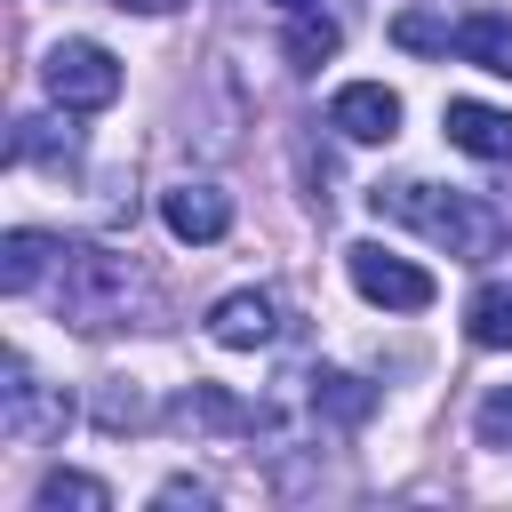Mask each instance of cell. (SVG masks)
Instances as JSON below:
<instances>
[{
	"label": "cell",
	"instance_id": "6da1fadb",
	"mask_svg": "<svg viewBox=\"0 0 512 512\" xmlns=\"http://www.w3.org/2000/svg\"><path fill=\"white\" fill-rule=\"evenodd\" d=\"M368 208L392 216V224H408V232H424V240L448 248L456 264L504 256V208H488L480 192H448V184H424V176H392V184L368 192Z\"/></svg>",
	"mask_w": 512,
	"mask_h": 512
},
{
	"label": "cell",
	"instance_id": "7a4b0ae2",
	"mask_svg": "<svg viewBox=\"0 0 512 512\" xmlns=\"http://www.w3.org/2000/svg\"><path fill=\"white\" fill-rule=\"evenodd\" d=\"M152 304H160V288L128 256L64 240V256H56V320H72L80 336H104V328H136Z\"/></svg>",
	"mask_w": 512,
	"mask_h": 512
},
{
	"label": "cell",
	"instance_id": "3957f363",
	"mask_svg": "<svg viewBox=\"0 0 512 512\" xmlns=\"http://www.w3.org/2000/svg\"><path fill=\"white\" fill-rule=\"evenodd\" d=\"M64 424H72V400H64L56 384H40L24 352H8V360H0V440H8V448H40V440H56Z\"/></svg>",
	"mask_w": 512,
	"mask_h": 512
},
{
	"label": "cell",
	"instance_id": "277c9868",
	"mask_svg": "<svg viewBox=\"0 0 512 512\" xmlns=\"http://www.w3.org/2000/svg\"><path fill=\"white\" fill-rule=\"evenodd\" d=\"M40 80H48V96L64 112H104L120 96V56L104 40H56L48 64H40Z\"/></svg>",
	"mask_w": 512,
	"mask_h": 512
},
{
	"label": "cell",
	"instance_id": "5b68a950",
	"mask_svg": "<svg viewBox=\"0 0 512 512\" xmlns=\"http://www.w3.org/2000/svg\"><path fill=\"white\" fill-rule=\"evenodd\" d=\"M344 272H352V288H360L368 304H384V312H424V304L440 296L432 272L408 264V256H392L384 240H352V248H344Z\"/></svg>",
	"mask_w": 512,
	"mask_h": 512
},
{
	"label": "cell",
	"instance_id": "8992f818",
	"mask_svg": "<svg viewBox=\"0 0 512 512\" xmlns=\"http://www.w3.org/2000/svg\"><path fill=\"white\" fill-rule=\"evenodd\" d=\"M328 128H336L344 144H392V136H400V96H392L384 80H344V88L328 96Z\"/></svg>",
	"mask_w": 512,
	"mask_h": 512
},
{
	"label": "cell",
	"instance_id": "52a82bcc",
	"mask_svg": "<svg viewBox=\"0 0 512 512\" xmlns=\"http://www.w3.org/2000/svg\"><path fill=\"white\" fill-rule=\"evenodd\" d=\"M160 224H168L176 240L208 248V240L232 232V192H224V184H168V192H160Z\"/></svg>",
	"mask_w": 512,
	"mask_h": 512
},
{
	"label": "cell",
	"instance_id": "ba28073f",
	"mask_svg": "<svg viewBox=\"0 0 512 512\" xmlns=\"http://www.w3.org/2000/svg\"><path fill=\"white\" fill-rule=\"evenodd\" d=\"M208 336H216L224 352H264V344L280 336V304H272L264 288H232V296L208 304Z\"/></svg>",
	"mask_w": 512,
	"mask_h": 512
},
{
	"label": "cell",
	"instance_id": "9c48e42d",
	"mask_svg": "<svg viewBox=\"0 0 512 512\" xmlns=\"http://www.w3.org/2000/svg\"><path fill=\"white\" fill-rule=\"evenodd\" d=\"M440 128H448V144L472 152V160H512V112H496V104L456 96V104L440 112Z\"/></svg>",
	"mask_w": 512,
	"mask_h": 512
},
{
	"label": "cell",
	"instance_id": "30bf717a",
	"mask_svg": "<svg viewBox=\"0 0 512 512\" xmlns=\"http://www.w3.org/2000/svg\"><path fill=\"white\" fill-rule=\"evenodd\" d=\"M64 256V240H48V232H32V224H16L8 240H0V288L8 296H32L40 288V272Z\"/></svg>",
	"mask_w": 512,
	"mask_h": 512
},
{
	"label": "cell",
	"instance_id": "8fae6325",
	"mask_svg": "<svg viewBox=\"0 0 512 512\" xmlns=\"http://www.w3.org/2000/svg\"><path fill=\"white\" fill-rule=\"evenodd\" d=\"M456 56L480 64L488 80H512V16H496V8L464 16V24H456Z\"/></svg>",
	"mask_w": 512,
	"mask_h": 512
},
{
	"label": "cell",
	"instance_id": "7c38bea8",
	"mask_svg": "<svg viewBox=\"0 0 512 512\" xmlns=\"http://www.w3.org/2000/svg\"><path fill=\"white\" fill-rule=\"evenodd\" d=\"M304 384H312V416H328V424H360L376 408V392L360 376H344V368H312Z\"/></svg>",
	"mask_w": 512,
	"mask_h": 512
},
{
	"label": "cell",
	"instance_id": "4fadbf2b",
	"mask_svg": "<svg viewBox=\"0 0 512 512\" xmlns=\"http://www.w3.org/2000/svg\"><path fill=\"white\" fill-rule=\"evenodd\" d=\"M32 504H40V512H104V504H112V488H104V480H88V472H64V464H56V472H40Z\"/></svg>",
	"mask_w": 512,
	"mask_h": 512
},
{
	"label": "cell",
	"instance_id": "5bb4252c",
	"mask_svg": "<svg viewBox=\"0 0 512 512\" xmlns=\"http://www.w3.org/2000/svg\"><path fill=\"white\" fill-rule=\"evenodd\" d=\"M336 40H344V32H336V16H328V8H288V56H296L304 72H312V64H328V56H336Z\"/></svg>",
	"mask_w": 512,
	"mask_h": 512
},
{
	"label": "cell",
	"instance_id": "9a60e30c",
	"mask_svg": "<svg viewBox=\"0 0 512 512\" xmlns=\"http://www.w3.org/2000/svg\"><path fill=\"white\" fill-rule=\"evenodd\" d=\"M80 136L64 120H16V160H40V168H72Z\"/></svg>",
	"mask_w": 512,
	"mask_h": 512
},
{
	"label": "cell",
	"instance_id": "2e32d148",
	"mask_svg": "<svg viewBox=\"0 0 512 512\" xmlns=\"http://www.w3.org/2000/svg\"><path fill=\"white\" fill-rule=\"evenodd\" d=\"M392 40H400V48H416V56H448V48H456V24H448V16L408 8V16H392Z\"/></svg>",
	"mask_w": 512,
	"mask_h": 512
},
{
	"label": "cell",
	"instance_id": "e0dca14e",
	"mask_svg": "<svg viewBox=\"0 0 512 512\" xmlns=\"http://www.w3.org/2000/svg\"><path fill=\"white\" fill-rule=\"evenodd\" d=\"M96 424H104V432H136V424H152V408H144V392H136L128 376H112V384L96 392Z\"/></svg>",
	"mask_w": 512,
	"mask_h": 512
},
{
	"label": "cell",
	"instance_id": "ac0fdd59",
	"mask_svg": "<svg viewBox=\"0 0 512 512\" xmlns=\"http://www.w3.org/2000/svg\"><path fill=\"white\" fill-rule=\"evenodd\" d=\"M464 320H472V344H512V288H480Z\"/></svg>",
	"mask_w": 512,
	"mask_h": 512
},
{
	"label": "cell",
	"instance_id": "d6986e66",
	"mask_svg": "<svg viewBox=\"0 0 512 512\" xmlns=\"http://www.w3.org/2000/svg\"><path fill=\"white\" fill-rule=\"evenodd\" d=\"M472 432H480V448H512V384H496V392L480 400Z\"/></svg>",
	"mask_w": 512,
	"mask_h": 512
},
{
	"label": "cell",
	"instance_id": "ffe728a7",
	"mask_svg": "<svg viewBox=\"0 0 512 512\" xmlns=\"http://www.w3.org/2000/svg\"><path fill=\"white\" fill-rule=\"evenodd\" d=\"M152 504H192V512H200V504H216V488H208V480H184V472H176V480H160V496H152Z\"/></svg>",
	"mask_w": 512,
	"mask_h": 512
},
{
	"label": "cell",
	"instance_id": "44dd1931",
	"mask_svg": "<svg viewBox=\"0 0 512 512\" xmlns=\"http://www.w3.org/2000/svg\"><path fill=\"white\" fill-rule=\"evenodd\" d=\"M112 8H136V16H168V8H184V0H112Z\"/></svg>",
	"mask_w": 512,
	"mask_h": 512
},
{
	"label": "cell",
	"instance_id": "7402d4cb",
	"mask_svg": "<svg viewBox=\"0 0 512 512\" xmlns=\"http://www.w3.org/2000/svg\"><path fill=\"white\" fill-rule=\"evenodd\" d=\"M272 8H320V0H272Z\"/></svg>",
	"mask_w": 512,
	"mask_h": 512
}]
</instances>
